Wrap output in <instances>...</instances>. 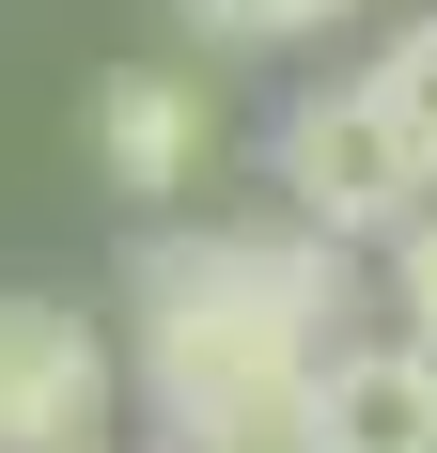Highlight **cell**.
I'll return each instance as SVG.
<instances>
[{"label":"cell","instance_id":"cell-7","mask_svg":"<svg viewBox=\"0 0 437 453\" xmlns=\"http://www.w3.org/2000/svg\"><path fill=\"white\" fill-rule=\"evenodd\" d=\"M375 94H391V110H406V141H422V157H437V0H422V16H406L391 47H375Z\"/></svg>","mask_w":437,"mask_h":453},{"label":"cell","instance_id":"cell-8","mask_svg":"<svg viewBox=\"0 0 437 453\" xmlns=\"http://www.w3.org/2000/svg\"><path fill=\"white\" fill-rule=\"evenodd\" d=\"M391 297H406V328L437 344V203H422V219L391 234Z\"/></svg>","mask_w":437,"mask_h":453},{"label":"cell","instance_id":"cell-1","mask_svg":"<svg viewBox=\"0 0 437 453\" xmlns=\"http://www.w3.org/2000/svg\"><path fill=\"white\" fill-rule=\"evenodd\" d=\"M328 281H344V234H312V219L141 250V375L172 407V453H312Z\"/></svg>","mask_w":437,"mask_h":453},{"label":"cell","instance_id":"cell-2","mask_svg":"<svg viewBox=\"0 0 437 453\" xmlns=\"http://www.w3.org/2000/svg\"><path fill=\"white\" fill-rule=\"evenodd\" d=\"M437 203V157L406 141V110L375 79H344V94H297L281 110V219H312V234H406Z\"/></svg>","mask_w":437,"mask_h":453},{"label":"cell","instance_id":"cell-3","mask_svg":"<svg viewBox=\"0 0 437 453\" xmlns=\"http://www.w3.org/2000/svg\"><path fill=\"white\" fill-rule=\"evenodd\" d=\"M203 157H218V94H203V63H126V79L94 94V173L126 188V203L203 188Z\"/></svg>","mask_w":437,"mask_h":453},{"label":"cell","instance_id":"cell-5","mask_svg":"<svg viewBox=\"0 0 437 453\" xmlns=\"http://www.w3.org/2000/svg\"><path fill=\"white\" fill-rule=\"evenodd\" d=\"M312 453H437V344L422 328L328 344V375H312Z\"/></svg>","mask_w":437,"mask_h":453},{"label":"cell","instance_id":"cell-4","mask_svg":"<svg viewBox=\"0 0 437 453\" xmlns=\"http://www.w3.org/2000/svg\"><path fill=\"white\" fill-rule=\"evenodd\" d=\"M94 407H110L94 328L47 313V297H0V453H79Z\"/></svg>","mask_w":437,"mask_h":453},{"label":"cell","instance_id":"cell-6","mask_svg":"<svg viewBox=\"0 0 437 453\" xmlns=\"http://www.w3.org/2000/svg\"><path fill=\"white\" fill-rule=\"evenodd\" d=\"M359 0H188V32L203 47H312V32H344Z\"/></svg>","mask_w":437,"mask_h":453}]
</instances>
